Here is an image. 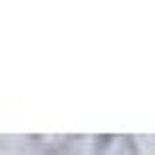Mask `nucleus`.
I'll return each instance as SVG.
<instances>
[{
	"label": "nucleus",
	"instance_id": "obj_1",
	"mask_svg": "<svg viewBox=\"0 0 155 155\" xmlns=\"http://www.w3.org/2000/svg\"><path fill=\"white\" fill-rule=\"evenodd\" d=\"M93 155H140L137 143L130 137H121V134H112V137H99Z\"/></svg>",
	"mask_w": 155,
	"mask_h": 155
}]
</instances>
